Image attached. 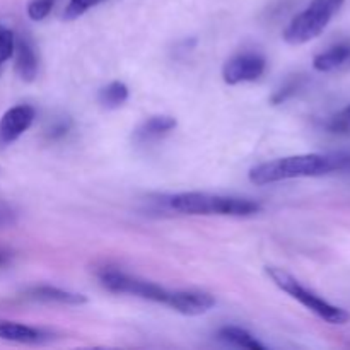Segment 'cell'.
<instances>
[{
    "label": "cell",
    "mask_w": 350,
    "mask_h": 350,
    "mask_svg": "<svg viewBox=\"0 0 350 350\" xmlns=\"http://www.w3.org/2000/svg\"><path fill=\"white\" fill-rule=\"evenodd\" d=\"M350 167L349 154H299L262 163L250 170V181L256 187L296 178H317Z\"/></svg>",
    "instance_id": "1"
},
{
    "label": "cell",
    "mask_w": 350,
    "mask_h": 350,
    "mask_svg": "<svg viewBox=\"0 0 350 350\" xmlns=\"http://www.w3.org/2000/svg\"><path fill=\"white\" fill-rule=\"evenodd\" d=\"M167 207L188 215H229L250 217L262 211V205L252 198L228 197L207 191H183L167 198Z\"/></svg>",
    "instance_id": "2"
},
{
    "label": "cell",
    "mask_w": 350,
    "mask_h": 350,
    "mask_svg": "<svg viewBox=\"0 0 350 350\" xmlns=\"http://www.w3.org/2000/svg\"><path fill=\"white\" fill-rule=\"evenodd\" d=\"M265 272L280 291L289 294L293 299L299 301L304 308H308L311 313H314L318 318L327 321V323L347 325L350 321L349 311H345L344 308H338L335 306V304L328 303L323 297L314 294L313 291L306 289L296 277H293L289 272H286V270L277 269V267H267Z\"/></svg>",
    "instance_id": "3"
},
{
    "label": "cell",
    "mask_w": 350,
    "mask_h": 350,
    "mask_svg": "<svg viewBox=\"0 0 350 350\" xmlns=\"http://www.w3.org/2000/svg\"><path fill=\"white\" fill-rule=\"evenodd\" d=\"M345 0H313L303 12L294 16L284 29V40L289 44H304L320 36L335 14L342 9Z\"/></svg>",
    "instance_id": "4"
},
{
    "label": "cell",
    "mask_w": 350,
    "mask_h": 350,
    "mask_svg": "<svg viewBox=\"0 0 350 350\" xmlns=\"http://www.w3.org/2000/svg\"><path fill=\"white\" fill-rule=\"evenodd\" d=\"M99 282L106 291L115 294H129V296L140 297V299L152 301V303L166 304L170 291L154 284L150 280H144L140 277L130 275L116 269H103L98 273Z\"/></svg>",
    "instance_id": "5"
},
{
    "label": "cell",
    "mask_w": 350,
    "mask_h": 350,
    "mask_svg": "<svg viewBox=\"0 0 350 350\" xmlns=\"http://www.w3.org/2000/svg\"><path fill=\"white\" fill-rule=\"evenodd\" d=\"M267 68V60L260 53L246 51L229 58L222 67V79L226 84L236 85L241 82H253L263 75Z\"/></svg>",
    "instance_id": "6"
},
{
    "label": "cell",
    "mask_w": 350,
    "mask_h": 350,
    "mask_svg": "<svg viewBox=\"0 0 350 350\" xmlns=\"http://www.w3.org/2000/svg\"><path fill=\"white\" fill-rule=\"evenodd\" d=\"M34 116L36 111L29 105H17L7 109L0 118V147L16 142L33 125Z\"/></svg>",
    "instance_id": "7"
},
{
    "label": "cell",
    "mask_w": 350,
    "mask_h": 350,
    "mask_svg": "<svg viewBox=\"0 0 350 350\" xmlns=\"http://www.w3.org/2000/svg\"><path fill=\"white\" fill-rule=\"evenodd\" d=\"M166 306L185 317H200L215 306V299L204 291H170Z\"/></svg>",
    "instance_id": "8"
},
{
    "label": "cell",
    "mask_w": 350,
    "mask_h": 350,
    "mask_svg": "<svg viewBox=\"0 0 350 350\" xmlns=\"http://www.w3.org/2000/svg\"><path fill=\"white\" fill-rule=\"evenodd\" d=\"M48 338V334L41 328L29 325L17 323V321L0 320V340L16 342V344H41Z\"/></svg>",
    "instance_id": "9"
},
{
    "label": "cell",
    "mask_w": 350,
    "mask_h": 350,
    "mask_svg": "<svg viewBox=\"0 0 350 350\" xmlns=\"http://www.w3.org/2000/svg\"><path fill=\"white\" fill-rule=\"evenodd\" d=\"M178 122L176 118L167 115H157L150 116L146 122L140 123L139 126L133 132V140L139 144H149L154 142V140H159L163 137H166L167 133L173 132L176 129Z\"/></svg>",
    "instance_id": "10"
},
{
    "label": "cell",
    "mask_w": 350,
    "mask_h": 350,
    "mask_svg": "<svg viewBox=\"0 0 350 350\" xmlns=\"http://www.w3.org/2000/svg\"><path fill=\"white\" fill-rule=\"evenodd\" d=\"M16 57V72L24 82H33L38 75V57L31 41L24 36L16 38L14 46Z\"/></svg>",
    "instance_id": "11"
},
{
    "label": "cell",
    "mask_w": 350,
    "mask_h": 350,
    "mask_svg": "<svg viewBox=\"0 0 350 350\" xmlns=\"http://www.w3.org/2000/svg\"><path fill=\"white\" fill-rule=\"evenodd\" d=\"M27 297L34 301H41V303H57L67 304V306H81V304L88 303V297L82 296V294L70 293V291H64L51 286L31 287L27 291Z\"/></svg>",
    "instance_id": "12"
},
{
    "label": "cell",
    "mask_w": 350,
    "mask_h": 350,
    "mask_svg": "<svg viewBox=\"0 0 350 350\" xmlns=\"http://www.w3.org/2000/svg\"><path fill=\"white\" fill-rule=\"evenodd\" d=\"M350 64V41L334 44L323 53H318L313 60L314 70L334 72Z\"/></svg>",
    "instance_id": "13"
},
{
    "label": "cell",
    "mask_w": 350,
    "mask_h": 350,
    "mask_svg": "<svg viewBox=\"0 0 350 350\" xmlns=\"http://www.w3.org/2000/svg\"><path fill=\"white\" fill-rule=\"evenodd\" d=\"M219 340L224 342V344L234 345V347L241 349H250V350H267L265 345L258 340L256 337H253L248 330L239 327H222L217 332Z\"/></svg>",
    "instance_id": "14"
},
{
    "label": "cell",
    "mask_w": 350,
    "mask_h": 350,
    "mask_svg": "<svg viewBox=\"0 0 350 350\" xmlns=\"http://www.w3.org/2000/svg\"><path fill=\"white\" fill-rule=\"evenodd\" d=\"M126 99H129V88L120 81L109 82L106 88H103L99 91L98 96L99 105L106 109L120 108V106L125 105Z\"/></svg>",
    "instance_id": "15"
},
{
    "label": "cell",
    "mask_w": 350,
    "mask_h": 350,
    "mask_svg": "<svg viewBox=\"0 0 350 350\" xmlns=\"http://www.w3.org/2000/svg\"><path fill=\"white\" fill-rule=\"evenodd\" d=\"M106 2V0H68L67 7H65L64 19L65 21H75L81 16H84L89 9L99 5V3Z\"/></svg>",
    "instance_id": "16"
},
{
    "label": "cell",
    "mask_w": 350,
    "mask_h": 350,
    "mask_svg": "<svg viewBox=\"0 0 350 350\" xmlns=\"http://www.w3.org/2000/svg\"><path fill=\"white\" fill-rule=\"evenodd\" d=\"M301 85H303V79L301 77L289 79V81H287L286 84L279 89V91H275V94L272 96V99H270V101H272V105H282V103H286L287 99L293 98V96L299 91Z\"/></svg>",
    "instance_id": "17"
},
{
    "label": "cell",
    "mask_w": 350,
    "mask_h": 350,
    "mask_svg": "<svg viewBox=\"0 0 350 350\" xmlns=\"http://www.w3.org/2000/svg\"><path fill=\"white\" fill-rule=\"evenodd\" d=\"M16 46V34L7 27L0 26V67L14 55Z\"/></svg>",
    "instance_id": "18"
},
{
    "label": "cell",
    "mask_w": 350,
    "mask_h": 350,
    "mask_svg": "<svg viewBox=\"0 0 350 350\" xmlns=\"http://www.w3.org/2000/svg\"><path fill=\"white\" fill-rule=\"evenodd\" d=\"M55 0H31L27 3V16L33 21H43L51 12Z\"/></svg>",
    "instance_id": "19"
},
{
    "label": "cell",
    "mask_w": 350,
    "mask_h": 350,
    "mask_svg": "<svg viewBox=\"0 0 350 350\" xmlns=\"http://www.w3.org/2000/svg\"><path fill=\"white\" fill-rule=\"evenodd\" d=\"M328 130L334 133H349L350 132V105L345 106L342 111L334 115L328 122Z\"/></svg>",
    "instance_id": "20"
},
{
    "label": "cell",
    "mask_w": 350,
    "mask_h": 350,
    "mask_svg": "<svg viewBox=\"0 0 350 350\" xmlns=\"http://www.w3.org/2000/svg\"><path fill=\"white\" fill-rule=\"evenodd\" d=\"M17 222V211L9 204L0 202V229L10 228Z\"/></svg>",
    "instance_id": "21"
},
{
    "label": "cell",
    "mask_w": 350,
    "mask_h": 350,
    "mask_svg": "<svg viewBox=\"0 0 350 350\" xmlns=\"http://www.w3.org/2000/svg\"><path fill=\"white\" fill-rule=\"evenodd\" d=\"M10 260H12V252L0 246V269H3V267L9 265Z\"/></svg>",
    "instance_id": "22"
}]
</instances>
